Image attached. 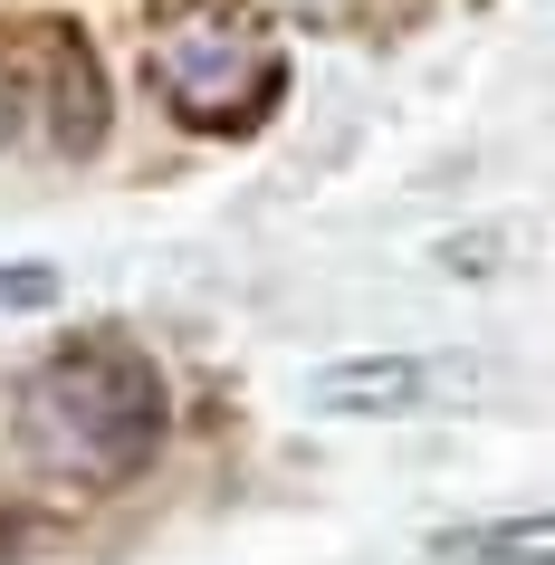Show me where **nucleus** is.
<instances>
[{
	"label": "nucleus",
	"instance_id": "1",
	"mask_svg": "<svg viewBox=\"0 0 555 565\" xmlns=\"http://www.w3.org/2000/svg\"><path fill=\"white\" fill-rule=\"evenodd\" d=\"M20 450L49 479L116 489L163 450V374L125 335H77L20 384Z\"/></svg>",
	"mask_w": 555,
	"mask_h": 565
},
{
	"label": "nucleus",
	"instance_id": "2",
	"mask_svg": "<svg viewBox=\"0 0 555 565\" xmlns=\"http://www.w3.org/2000/svg\"><path fill=\"white\" fill-rule=\"evenodd\" d=\"M145 77L192 135H249L288 96V58H278V39L259 30L249 0H182L153 30Z\"/></svg>",
	"mask_w": 555,
	"mask_h": 565
},
{
	"label": "nucleus",
	"instance_id": "3",
	"mask_svg": "<svg viewBox=\"0 0 555 565\" xmlns=\"http://www.w3.org/2000/svg\"><path fill=\"white\" fill-rule=\"evenodd\" d=\"M440 393H469V364H431V355H354V364H325L307 403L317 413H345V422H393V413H431Z\"/></svg>",
	"mask_w": 555,
	"mask_h": 565
},
{
	"label": "nucleus",
	"instance_id": "4",
	"mask_svg": "<svg viewBox=\"0 0 555 565\" xmlns=\"http://www.w3.org/2000/svg\"><path fill=\"white\" fill-rule=\"evenodd\" d=\"M30 67H39V106H49V145L96 153L106 145V67H96V49L77 30H39Z\"/></svg>",
	"mask_w": 555,
	"mask_h": 565
},
{
	"label": "nucleus",
	"instance_id": "5",
	"mask_svg": "<svg viewBox=\"0 0 555 565\" xmlns=\"http://www.w3.org/2000/svg\"><path fill=\"white\" fill-rule=\"evenodd\" d=\"M431 556H440V565H555V508H517V518L440 527Z\"/></svg>",
	"mask_w": 555,
	"mask_h": 565
},
{
	"label": "nucleus",
	"instance_id": "6",
	"mask_svg": "<svg viewBox=\"0 0 555 565\" xmlns=\"http://www.w3.org/2000/svg\"><path fill=\"white\" fill-rule=\"evenodd\" d=\"M30 307H58V268L10 259V268H0V317H30Z\"/></svg>",
	"mask_w": 555,
	"mask_h": 565
},
{
	"label": "nucleus",
	"instance_id": "7",
	"mask_svg": "<svg viewBox=\"0 0 555 565\" xmlns=\"http://www.w3.org/2000/svg\"><path fill=\"white\" fill-rule=\"evenodd\" d=\"M288 10H297V20H317V30H325V20H345L354 0H288Z\"/></svg>",
	"mask_w": 555,
	"mask_h": 565
},
{
	"label": "nucleus",
	"instance_id": "8",
	"mask_svg": "<svg viewBox=\"0 0 555 565\" xmlns=\"http://www.w3.org/2000/svg\"><path fill=\"white\" fill-rule=\"evenodd\" d=\"M0 135H10V106H0Z\"/></svg>",
	"mask_w": 555,
	"mask_h": 565
}]
</instances>
